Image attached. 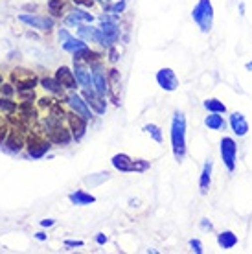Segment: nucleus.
I'll return each instance as SVG.
<instances>
[{
    "mask_svg": "<svg viewBox=\"0 0 252 254\" xmlns=\"http://www.w3.org/2000/svg\"><path fill=\"white\" fill-rule=\"evenodd\" d=\"M171 147L175 159L181 162L186 155V118L181 111H177L171 120Z\"/></svg>",
    "mask_w": 252,
    "mask_h": 254,
    "instance_id": "nucleus-1",
    "label": "nucleus"
},
{
    "mask_svg": "<svg viewBox=\"0 0 252 254\" xmlns=\"http://www.w3.org/2000/svg\"><path fill=\"white\" fill-rule=\"evenodd\" d=\"M191 17L195 20V24L201 28V32H210L214 24V7L210 4V0H199L191 11Z\"/></svg>",
    "mask_w": 252,
    "mask_h": 254,
    "instance_id": "nucleus-2",
    "label": "nucleus"
},
{
    "mask_svg": "<svg viewBox=\"0 0 252 254\" xmlns=\"http://www.w3.org/2000/svg\"><path fill=\"white\" fill-rule=\"evenodd\" d=\"M11 81L17 85V90L20 92V90H33V87L37 85V77L30 70L15 68L11 72Z\"/></svg>",
    "mask_w": 252,
    "mask_h": 254,
    "instance_id": "nucleus-3",
    "label": "nucleus"
},
{
    "mask_svg": "<svg viewBox=\"0 0 252 254\" xmlns=\"http://www.w3.org/2000/svg\"><path fill=\"white\" fill-rule=\"evenodd\" d=\"M236 157H238V146L232 138L221 140V159L225 162L228 172H234L236 168Z\"/></svg>",
    "mask_w": 252,
    "mask_h": 254,
    "instance_id": "nucleus-4",
    "label": "nucleus"
},
{
    "mask_svg": "<svg viewBox=\"0 0 252 254\" xmlns=\"http://www.w3.org/2000/svg\"><path fill=\"white\" fill-rule=\"evenodd\" d=\"M19 20L35 28V30H41V32H48V30L54 28V19L41 17V15H26V13H22V15H19Z\"/></svg>",
    "mask_w": 252,
    "mask_h": 254,
    "instance_id": "nucleus-5",
    "label": "nucleus"
},
{
    "mask_svg": "<svg viewBox=\"0 0 252 254\" xmlns=\"http://www.w3.org/2000/svg\"><path fill=\"white\" fill-rule=\"evenodd\" d=\"M157 83L168 92H173L179 87V77L171 68H160L157 72Z\"/></svg>",
    "mask_w": 252,
    "mask_h": 254,
    "instance_id": "nucleus-6",
    "label": "nucleus"
},
{
    "mask_svg": "<svg viewBox=\"0 0 252 254\" xmlns=\"http://www.w3.org/2000/svg\"><path fill=\"white\" fill-rule=\"evenodd\" d=\"M59 41H61V45H63L64 50L70 52V54H76V52L88 48L87 43H83L81 39L72 37V35H70L66 30H61V32H59Z\"/></svg>",
    "mask_w": 252,
    "mask_h": 254,
    "instance_id": "nucleus-7",
    "label": "nucleus"
},
{
    "mask_svg": "<svg viewBox=\"0 0 252 254\" xmlns=\"http://www.w3.org/2000/svg\"><path fill=\"white\" fill-rule=\"evenodd\" d=\"M28 149H30V157L32 159H41L44 153L50 149V142L41 138V134H33V136H30Z\"/></svg>",
    "mask_w": 252,
    "mask_h": 254,
    "instance_id": "nucleus-8",
    "label": "nucleus"
},
{
    "mask_svg": "<svg viewBox=\"0 0 252 254\" xmlns=\"http://www.w3.org/2000/svg\"><path fill=\"white\" fill-rule=\"evenodd\" d=\"M113 166L118 170V172H124V173L138 172V164H136V160H132L129 155H126V153H118V155H114Z\"/></svg>",
    "mask_w": 252,
    "mask_h": 254,
    "instance_id": "nucleus-9",
    "label": "nucleus"
},
{
    "mask_svg": "<svg viewBox=\"0 0 252 254\" xmlns=\"http://www.w3.org/2000/svg\"><path fill=\"white\" fill-rule=\"evenodd\" d=\"M100 30L103 33V46H113V43H116L120 37V28L114 22H109L105 19H103V24H101Z\"/></svg>",
    "mask_w": 252,
    "mask_h": 254,
    "instance_id": "nucleus-10",
    "label": "nucleus"
},
{
    "mask_svg": "<svg viewBox=\"0 0 252 254\" xmlns=\"http://www.w3.org/2000/svg\"><path fill=\"white\" fill-rule=\"evenodd\" d=\"M66 118H68V124H70V129H72L74 138L81 140L83 134H85V131H87V120H85L81 115H77V113L66 115Z\"/></svg>",
    "mask_w": 252,
    "mask_h": 254,
    "instance_id": "nucleus-11",
    "label": "nucleus"
},
{
    "mask_svg": "<svg viewBox=\"0 0 252 254\" xmlns=\"http://www.w3.org/2000/svg\"><path fill=\"white\" fill-rule=\"evenodd\" d=\"M66 102H68L70 107L74 109V113L81 115L85 120H90V118H92V113H90V109H88V103L85 102V100H81L77 94H70L68 98H66Z\"/></svg>",
    "mask_w": 252,
    "mask_h": 254,
    "instance_id": "nucleus-12",
    "label": "nucleus"
},
{
    "mask_svg": "<svg viewBox=\"0 0 252 254\" xmlns=\"http://www.w3.org/2000/svg\"><path fill=\"white\" fill-rule=\"evenodd\" d=\"M56 79L61 83L63 87H66V89H76V83H77L76 74L70 68H66V66H59V68H57Z\"/></svg>",
    "mask_w": 252,
    "mask_h": 254,
    "instance_id": "nucleus-13",
    "label": "nucleus"
},
{
    "mask_svg": "<svg viewBox=\"0 0 252 254\" xmlns=\"http://www.w3.org/2000/svg\"><path fill=\"white\" fill-rule=\"evenodd\" d=\"M74 74H76V79L81 83L85 89H92L94 87V77L83 66V63H74Z\"/></svg>",
    "mask_w": 252,
    "mask_h": 254,
    "instance_id": "nucleus-14",
    "label": "nucleus"
},
{
    "mask_svg": "<svg viewBox=\"0 0 252 254\" xmlns=\"http://www.w3.org/2000/svg\"><path fill=\"white\" fill-rule=\"evenodd\" d=\"M230 127H232V131L238 136H245L249 133V122L245 120V116L241 115V113H234L230 116Z\"/></svg>",
    "mask_w": 252,
    "mask_h": 254,
    "instance_id": "nucleus-15",
    "label": "nucleus"
},
{
    "mask_svg": "<svg viewBox=\"0 0 252 254\" xmlns=\"http://www.w3.org/2000/svg\"><path fill=\"white\" fill-rule=\"evenodd\" d=\"M85 102L94 109L98 115H103V113H105V102H103L101 98H98L92 89H85Z\"/></svg>",
    "mask_w": 252,
    "mask_h": 254,
    "instance_id": "nucleus-16",
    "label": "nucleus"
},
{
    "mask_svg": "<svg viewBox=\"0 0 252 254\" xmlns=\"http://www.w3.org/2000/svg\"><path fill=\"white\" fill-rule=\"evenodd\" d=\"M79 35H81V37H85V39H88V41L100 43V45L103 46V33H101V30H98V28L81 26V28H79Z\"/></svg>",
    "mask_w": 252,
    "mask_h": 254,
    "instance_id": "nucleus-17",
    "label": "nucleus"
},
{
    "mask_svg": "<svg viewBox=\"0 0 252 254\" xmlns=\"http://www.w3.org/2000/svg\"><path fill=\"white\" fill-rule=\"evenodd\" d=\"M68 199L74 204H79V206H85V204H90L96 201L94 195H90V193H87V191H83V190H77V191H74V193H70Z\"/></svg>",
    "mask_w": 252,
    "mask_h": 254,
    "instance_id": "nucleus-18",
    "label": "nucleus"
},
{
    "mask_svg": "<svg viewBox=\"0 0 252 254\" xmlns=\"http://www.w3.org/2000/svg\"><path fill=\"white\" fill-rule=\"evenodd\" d=\"M204 126L208 127V129H212V131H221V129H225V120H223V116H221V113H212L210 116H206L204 118Z\"/></svg>",
    "mask_w": 252,
    "mask_h": 254,
    "instance_id": "nucleus-19",
    "label": "nucleus"
},
{
    "mask_svg": "<svg viewBox=\"0 0 252 254\" xmlns=\"http://www.w3.org/2000/svg\"><path fill=\"white\" fill-rule=\"evenodd\" d=\"M212 168H214V164L212 162H206V164L202 166V173H201V193H206L210 188V183H212Z\"/></svg>",
    "mask_w": 252,
    "mask_h": 254,
    "instance_id": "nucleus-20",
    "label": "nucleus"
},
{
    "mask_svg": "<svg viewBox=\"0 0 252 254\" xmlns=\"http://www.w3.org/2000/svg\"><path fill=\"white\" fill-rule=\"evenodd\" d=\"M70 133L66 131V129H63V127L59 126L57 129H54L50 133V142H54V144H63V146H66L70 142Z\"/></svg>",
    "mask_w": 252,
    "mask_h": 254,
    "instance_id": "nucleus-21",
    "label": "nucleus"
},
{
    "mask_svg": "<svg viewBox=\"0 0 252 254\" xmlns=\"http://www.w3.org/2000/svg\"><path fill=\"white\" fill-rule=\"evenodd\" d=\"M217 243L221 245V249H232L238 245V236L234 234V232H230V230H225V232L219 234Z\"/></svg>",
    "mask_w": 252,
    "mask_h": 254,
    "instance_id": "nucleus-22",
    "label": "nucleus"
},
{
    "mask_svg": "<svg viewBox=\"0 0 252 254\" xmlns=\"http://www.w3.org/2000/svg\"><path fill=\"white\" fill-rule=\"evenodd\" d=\"M94 17L87 11H81V9H76L74 13H70L68 17H66V22L68 24H79V22H92Z\"/></svg>",
    "mask_w": 252,
    "mask_h": 254,
    "instance_id": "nucleus-23",
    "label": "nucleus"
},
{
    "mask_svg": "<svg viewBox=\"0 0 252 254\" xmlns=\"http://www.w3.org/2000/svg\"><path fill=\"white\" fill-rule=\"evenodd\" d=\"M6 146L9 147V151L19 153L20 149H22V146H24V140H22L20 134H17V131H11V133H9V138L6 140Z\"/></svg>",
    "mask_w": 252,
    "mask_h": 254,
    "instance_id": "nucleus-24",
    "label": "nucleus"
},
{
    "mask_svg": "<svg viewBox=\"0 0 252 254\" xmlns=\"http://www.w3.org/2000/svg\"><path fill=\"white\" fill-rule=\"evenodd\" d=\"M92 77H94L96 94H98V96H105V92H107V79H105V76L101 74L100 70H96L94 74H92Z\"/></svg>",
    "mask_w": 252,
    "mask_h": 254,
    "instance_id": "nucleus-25",
    "label": "nucleus"
},
{
    "mask_svg": "<svg viewBox=\"0 0 252 254\" xmlns=\"http://www.w3.org/2000/svg\"><path fill=\"white\" fill-rule=\"evenodd\" d=\"M43 87L46 90H50V92H54V94H59L61 92V89H63V85L57 81V79H50V77H44L43 81Z\"/></svg>",
    "mask_w": 252,
    "mask_h": 254,
    "instance_id": "nucleus-26",
    "label": "nucleus"
},
{
    "mask_svg": "<svg viewBox=\"0 0 252 254\" xmlns=\"http://www.w3.org/2000/svg\"><path fill=\"white\" fill-rule=\"evenodd\" d=\"M204 107L208 109L210 113H221V115L227 111L225 103L219 102V100H206V102H204Z\"/></svg>",
    "mask_w": 252,
    "mask_h": 254,
    "instance_id": "nucleus-27",
    "label": "nucleus"
},
{
    "mask_svg": "<svg viewBox=\"0 0 252 254\" xmlns=\"http://www.w3.org/2000/svg\"><path fill=\"white\" fill-rule=\"evenodd\" d=\"M103 181H109V173H98V175H90V177L85 179V185H88L90 188L92 186H98L100 183H103Z\"/></svg>",
    "mask_w": 252,
    "mask_h": 254,
    "instance_id": "nucleus-28",
    "label": "nucleus"
},
{
    "mask_svg": "<svg viewBox=\"0 0 252 254\" xmlns=\"http://www.w3.org/2000/svg\"><path fill=\"white\" fill-rule=\"evenodd\" d=\"M144 131L149 134V136H153V140H155V142H158V144L162 142V133H160L158 126H155V124H147V126L144 127Z\"/></svg>",
    "mask_w": 252,
    "mask_h": 254,
    "instance_id": "nucleus-29",
    "label": "nucleus"
},
{
    "mask_svg": "<svg viewBox=\"0 0 252 254\" xmlns=\"http://www.w3.org/2000/svg\"><path fill=\"white\" fill-rule=\"evenodd\" d=\"M15 109H17V103L11 102L9 98H2V100H0V111H4V113H9V115H11Z\"/></svg>",
    "mask_w": 252,
    "mask_h": 254,
    "instance_id": "nucleus-30",
    "label": "nucleus"
},
{
    "mask_svg": "<svg viewBox=\"0 0 252 254\" xmlns=\"http://www.w3.org/2000/svg\"><path fill=\"white\" fill-rule=\"evenodd\" d=\"M48 9H50L52 15L59 17V15H61V9H63V0H50V2H48Z\"/></svg>",
    "mask_w": 252,
    "mask_h": 254,
    "instance_id": "nucleus-31",
    "label": "nucleus"
},
{
    "mask_svg": "<svg viewBox=\"0 0 252 254\" xmlns=\"http://www.w3.org/2000/svg\"><path fill=\"white\" fill-rule=\"evenodd\" d=\"M50 116H52V118H56V120L61 122L66 115H64L63 107H61L59 103H54V105H52V107H50Z\"/></svg>",
    "mask_w": 252,
    "mask_h": 254,
    "instance_id": "nucleus-32",
    "label": "nucleus"
},
{
    "mask_svg": "<svg viewBox=\"0 0 252 254\" xmlns=\"http://www.w3.org/2000/svg\"><path fill=\"white\" fill-rule=\"evenodd\" d=\"M189 245H191V249H193L197 254L202 253V245H201V242H199V240H191V242H189Z\"/></svg>",
    "mask_w": 252,
    "mask_h": 254,
    "instance_id": "nucleus-33",
    "label": "nucleus"
},
{
    "mask_svg": "<svg viewBox=\"0 0 252 254\" xmlns=\"http://www.w3.org/2000/svg\"><path fill=\"white\" fill-rule=\"evenodd\" d=\"M124 9H126V2H124V0H122V2H118V4H114V6L111 7V11H113V13H122Z\"/></svg>",
    "mask_w": 252,
    "mask_h": 254,
    "instance_id": "nucleus-34",
    "label": "nucleus"
},
{
    "mask_svg": "<svg viewBox=\"0 0 252 254\" xmlns=\"http://www.w3.org/2000/svg\"><path fill=\"white\" fill-rule=\"evenodd\" d=\"M39 105H41L43 109H46V107H52L54 103H52L50 98H41V100H39Z\"/></svg>",
    "mask_w": 252,
    "mask_h": 254,
    "instance_id": "nucleus-35",
    "label": "nucleus"
},
{
    "mask_svg": "<svg viewBox=\"0 0 252 254\" xmlns=\"http://www.w3.org/2000/svg\"><path fill=\"white\" fill-rule=\"evenodd\" d=\"M2 94H6V96H11L13 94V87L11 85H2Z\"/></svg>",
    "mask_w": 252,
    "mask_h": 254,
    "instance_id": "nucleus-36",
    "label": "nucleus"
},
{
    "mask_svg": "<svg viewBox=\"0 0 252 254\" xmlns=\"http://www.w3.org/2000/svg\"><path fill=\"white\" fill-rule=\"evenodd\" d=\"M66 247H83V242H76V240H68V242H64Z\"/></svg>",
    "mask_w": 252,
    "mask_h": 254,
    "instance_id": "nucleus-37",
    "label": "nucleus"
},
{
    "mask_svg": "<svg viewBox=\"0 0 252 254\" xmlns=\"http://www.w3.org/2000/svg\"><path fill=\"white\" fill-rule=\"evenodd\" d=\"M72 2H76V4H81V6H87V7L92 6V0H72Z\"/></svg>",
    "mask_w": 252,
    "mask_h": 254,
    "instance_id": "nucleus-38",
    "label": "nucleus"
},
{
    "mask_svg": "<svg viewBox=\"0 0 252 254\" xmlns=\"http://www.w3.org/2000/svg\"><path fill=\"white\" fill-rule=\"evenodd\" d=\"M96 242L100 243V245H103V243H107V236H103V234H98V238H96Z\"/></svg>",
    "mask_w": 252,
    "mask_h": 254,
    "instance_id": "nucleus-39",
    "label": "nucleus"
},
{
    "mask_svg": "<svg viewBox=\"0 0 252 254\" xmlns=\"http://www.w3.org/2000/svg\"><path fill=\"white\" fill-rule=\"evenodd\" d=\"M111 61H113V63H116V61H118V54H116V50H114V48H111Z\"/></svg>",
    "mask_w": 252,
    "mask_h": 254,
    "instance_id": "nucleus-40",
    "label": "nucleus"
},
{
    "mask_svg": "<svg viewBox=\"0 0 252 254\" xmlns=\"http://www.w3.org/2000/svg\"><path fill=\"white\" fill-rule=\"evenodd\" d=\"M41 225H43V227H52V225H54V219H43Z\"/></svg>",
    "mask_w": 252,
    "mask_h": 254,
    "instance_id": "nucleus-41",
    "label": "nucleus"
},
{
    "mask_svg": "<svg viewBox=\"0 0 252 254\" xmlns=\"http://www.w3.org/2000/svg\"><path fill=\"white\" fill-rule=\"evenodd\" d=\"M35 238H37L39 242H44V240H46V234H43V232H37V234H35Z\"/></svg>",
    "mask_w": 252,
    "mask_h": 254,
    "instance_id": "nucleus-42",
    "label": "nucleus"
},
{
    "mask_svg": "<svg viewBox=\"0 0 252 254\" xmlns=\"http://www.w3.org/2000/svg\"><path fill=\"white\" fill-rule=\"evenodd\" d=\"M201 225H202V227H204V229H212V223H208V221H206V219H204V221H202Z\"/></svg>",
    "mask_w": 252,
    "mask_h": 254,
    "instance_id": "nucleus-43",
    "label": "nucleus"
},
{
    "mask_svg": "<svg viewBox=\"0 0 252 254\" xmlns=\"http://www.w3.org/2000/svg\"><path fill=\"white\" fill-rule=\"evenodd\" d=\"M247 68H249V70H252V61H251V63H247Z\"/></svg>",
    "mask_w": 252,
    "mask_h": 254,
    "instance_id": "nucleus-44",
    "label": "nucleus"
},
{
    "mask_svg": "<svg viewBox=\"0 0 252 254\" xmlns=\"http://www.w3.org/2000/svg\"><path fill=\"white\" fill-rule=\"evenodd\" d=\"M0 85H2V76H0Z\"/></svg>",
    "mask_w": 252,
    "mask_h": 254,
    "instance_id": "nucleus-45",
    "label": "nucleus"
},
{
    "mask_svg": "<svg viewBox=\"0 0 252 254\" xmlns=\"http://www.w3.org/2000/svg\"><path fill=\"white\" fill-rule=\"evenodd\" d=\"M101 2H109V0H101Z\"/></svg>",
    "mask_w": 252,
    "mask_h": 254,
    "instance_id": "nucleus-46",
    "label": "nucleus"
}]
</instances>
